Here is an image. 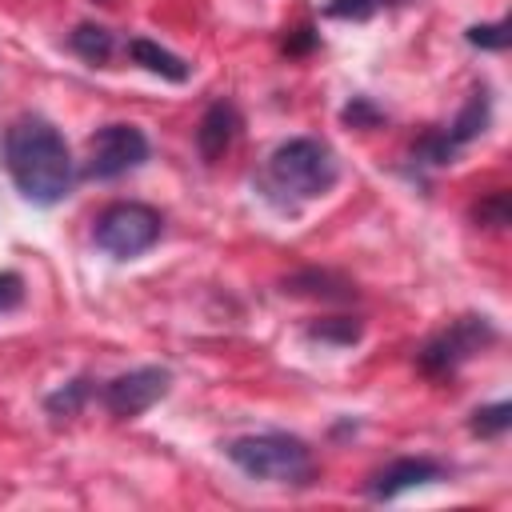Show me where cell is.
I'll list each match as a JSON object with an SVG mask.
<instances>
[{
	"mask_svg": "<svg viewBox=\"0 0 512 512\" xmlns=\"http://www.w3.org/2000/svg\"><path fill=\"white\" fill-rule=\"evenodd\" d=\"M4 168L16 184V192L28 204H40V208L60 204L72 188L68 144L40 116H24L4 132Z\"/></svg>",
	"mask_w": 512,
	"mask_h": 512,
	"instance_id": "1",
	"label": "cell"
},
{
	"mask_svg": "<svg viewBox=\"0 0 512 512\" xmlns=\"http://www.w3.org/2000/svg\"><path fill=\"white\" fill-rule=\"evenodd\" d=\"M228 460L264 484H308L312 476V448L288 432H260L228 440Z\"/></svg>",
	"mask_w": 512,
	"mask_h": 512,
	"instance_id": "2",
	"label": "cell"
},
{
	"mask_svg": "<svg viewBox=\"0 0 512 512\" xmlns=\"http://www.w3.org/2000/svg\"><path fill=\"white\" fill-rule=\"evenodd\" d=\"M340 176V164L332 156V148L316 136H296L284 140L272 156H268V180L280 192H292L300 200H316L324 196Z\"/></svg>",
	"mask_w": 512,
	"mask_h": 512,
	"instance_id": "3",
	"label": "cell"
},
{
	"mask_svg": "<svg viewBox=\"0 0 512 512\" xmlns=\"http://www.w3.org/2000/svg\"><path fill=\"white\" fill-rule=\"evenodd\" d=\"M164 232V220L152 204L140 200H116L108 204L96 224H92V240L100 252H108L112 260H132L140 252H148Z\"/></svg>",
	"mask_w": 512,
	"mask_h": 512,
	"instance_id": "4",
	"label": "cell"
},
{
	"mask_svg": "<svg viewBox=\"0 0 512 512\" xmlns=\"http://www.w3.org/2000/svg\"><path fill=\"white\" fill-rule=\"evenodd\" d=\"M496 340V328L484 316H460L452 320L444 332H436L420 352H416V368L428 376H444L456 372L464 360H472L476 352H484Z\"/></svg>",
	"mask_w": 512,
	"mask_h": 512,
	"instance_id": "5",
	"label": "cell"
},
{
	"mask_svg": "<svg viewBox=\"0 0 512 512\" xmlns=\"http://www.w3.org/2000/svg\"><path fill=\"white\" fill-rule=\"evenodd\" d=\"M148 160V136L136 124H104L88 140L84 176L88 180H116Z\"/></svg>",
	"mask_w": 512,
	"mask_h": 512,
	"instance_id": "6",
	"label": "cell"
},
{
	"mask_svg": "<svg viewBox=\"0 0 512 512\" xmlns=\"http://www.w3.org/2000/svg\"><path fill=\"white\" fill-rule=\"evenodd\" d=\"M168 384H172V372H168V368L144 364V368L120 372L116 380H108L104 392H100V400H104V408H108L116 420H132V416L148 412L156 400H164Z\"/></svg>",
	"mask_w": 512,
	"mask_h": 512,
	"instance_id": "7",
	"label": "cell"
},
{
	"mask_svg": "<svg viewBox=\"0 0 512 512\" xmlns=\"http://www.w3.org/2000/svg\"><path fill=\"white\" fill-rule=\"evenodd\" d=\"M444 476V464L440 460H428V456H400L392 460L388 468H380L368 484V496L372 500H396L400 492L408 488H420V484H432Z\"/></svg>",
	"mask_w": 512,
	"mask_h": 512,
	"instance_id": "8",
	"label": "cell"
},
{
	"mask_svg": "<svg viewBox=\"0 0 512 512\" xmlns=\"http://www.w3.org/2000/svg\"><path fill=\"white\" fill-rule=\"evenodd\" d=\"M236 132H240V116H236V108H232L228 100L208 104L204 116H200V124H196V148H200V156H204L208 164L220 160V156L232 148Z\"/></svg>",
	"mask_w": 512,
	"mask_h": 512,
	"instance_id": "9",
	"label": "cell"
},
{
	"mask_svg": "<svg viewBox=\"0 0 512 512\" xmlns=\"http://www.w3.org/2000/svg\"><path fill=\"white\" fill-rule=\"evenodd\" d=\"M128 52H132L136 64H144L148 72H156V76H164V80H172V84H184V80H188V64H184L180 56H172L168 48L144 40V36L128 40Z\"/></svg>",
	"mask_w": 512,
	"mask_h": 512,
	"instance_id": "10",
	"label": "cell"
},
{
	"mask_svg": "<svg viewBox=\"0 0 512 512\" xmlns=\"http://www.w3.org/2000/svg\"><path fill=\"white\" fill-rule=\"evenodd\" d=\"M488 116H492V104H488V92H484V88H476V92L468 96V104L460 108V116L452 120V128H448L444 136H448V140H452V144L460 148V144H468V140H476V136H480V132L488 128Z\"/></svg>",
	"mask_w": 512,
	"mask_h": 512,
	"instance_id": "11",
	"label": "cell"
},
{
	"mask_svg": "<svg viewBox=\"0 0 512 512\" xmlns=\"http://www.w3.org/2000/svg\"><path fill=\"white\" fill-rule=\"evenodd\" d=\"M68 48L76 56H84L88 64H104L112 56V32L100 28V24H76L72 36H68Z\"/></svg>",
	"mask_w": 512,
	"mask_h": 512,
	"instance_id": "12",
	"label": "cell"
},
{
	"mask_svg": "<svg viewBox=\"0 0 512 512\" xmlns=\"http://www.w3.org/2000/svg\"><path fill=\"white\" fill-rule=\"evenodd\" d=\"M364 332V324L356 316H328V320H316L308 324V340H320V344H336V348H348L356 344Z\"/></svg>",
	"mask_w": 512,
	"mask_h": 512,
	"instance_id": "13",
	"label": "cell"
},
{
	"mask_svg": "<svg viewBox=\"0 0 512 512\" xmlns=\"http://www.w3.org/2000/svg\"><path fill=\"white\" fill-rule=\"evenodd\" d=\"M468 428H472V436H480V440L504 436V432L512 428V404H508V400H496V404H488V408H476L472 420H468Z\"/></svg>",
	"mask_w": 512,
	"mask_h": 512,
	"instance_id": "14",
	"label": "cell"
},
{
	"mask_svg": "<svg viewBox=\"0 0 512 512\" xmlns=\"http://www.w3.org/2000/svg\"><path fill=\"white\" fill-rule=\"evenodd\" d=\"M88 392H92V380H68L64 388H56L52 396H44V408L52 412V416H76L80 408H84V400H88Z\"/></svg>",
	"mask_w": 512,
	"mask_h": 512,
	"instance_id": "15",
	"label": "cell"
},
{
	"mask_svg": "<svg viewBox=\"0 0 512 512\" xmlns=\"http://www.w3.org/2000/svg\"><path fill=\"white\" fill-rule=\"evenodd\" d=\"M384 4H388V0H328L324 16H332V20H368V16H376Z\"/></svg>",
	"mask_w": 512,
	"mask_h": 512,
	"instance_id": "16",
	"label": "cell"
},
{
	"mask_svg": "<svg viewBox=\"0 0 512 512\" xmlns=\"http://www.w3.org/2000/svg\"><path fill=\"white\" fill-rule=\"evenodd\" d=\"M340 120H344V124H352V128H376V124L384 120V112H380L368 96H352V100L344 104Z\"/></svg>",
	"mask_w": 512,
	"mask_h": 512,
	"instance_id": "17",
	"label": "cell"
},
{
	"mask_svg": "<svg viewBox=\"0 0 512 512\" xmlns=\"http://www.w3.org/2000/svg\"><path fill=\"white\" fill-rule=\"evenodd\" d=\"M468 44L504 52V48H508V24H504V20H496V24H472V28H468Z\"/></svg>",
	"mask_w": 512,
	"mask_h": 512,
	"instance_id": "18",
	"label": "cell"
},
{
	"mask_svg": "<svg viewBox=\"0 0 512 512\" xmlns=\"http://www.w3.org/2000/svg\"><path fill=\"white\" fill-rule=\"evenodd\" d=\"M472 216H476L484 228H504V224H508V216H512V212H508V192H492L488 200H480V204H476V212H472Z\"/></svg>",
	"mask_w": 512,
	"mask_h": 512,
	"instance_id": "19",
	"label": "cell"
},
{
	"mask_svg": "<svg viewBox=\"0 0 512 512\" xmlns=\"http://www.w3.org/2000/svg\"><path fill=\"white\" fill-rule=\"evenodd\" d=\"M24 300V280L16 272H0V312L16 308Z\"/></svg>",
	"mask_w": 512,
	"mask_h": 512,
	"instance_id": "20",
	"label": "cell"
}]
</instances>
